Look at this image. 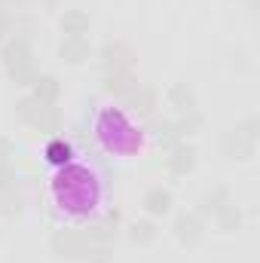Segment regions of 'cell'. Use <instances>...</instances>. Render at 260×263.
I'll list each match as a JSON object with an SVG mask.
<instances>
[{
    "instance_id": "obj_5",
    "label": "cell",
    "mask_w": 260,
    "mask_h": 263,
    "mask_svg": "<svg viewBox=\"0 0 260 263\" xmlns=\"http://www.w3.org/2000/svg\"><path fill=\"white\" fill-rule=\"evenodd\" d=\"M172 233H175V239H178L181 245L193 248V245H199V242L205 239V220H202L196 211H184V214L175 217Z\"/></svg>"
},
{
    "instance_id": "obj_9",
    "label": "cell",
    "mask_w": 260,
    "mask_h": 263,
    "mask_svg": "<svg viewBox=\"0 0 260 263\" xmlns=\"http://www.w3.org/2000/svg\"><path fill=\"white\" fill-rule=\"evenodd\" d=\"M92 43L86 40V37H65L62 43H59V59L67 62V65H83V62H89L92 59Z\"/></svg>"
},
{
    "instance_id": "obj_3",
    "label": "cell",
    "mask_w": 260,
    "mask_h": 263,
    "mask_svg": "<svg viewBox=\"0 0 260 263\" xmlns=\"http://www.w3.org/2000/svg\"><path fill=\"white\" fill-rule=\"evenodd\" d=\"M89 248L92 245L83 230H55L52 233V251L65 260H83Z\"/></svg>"
},
{
    "instance_id": "obj_4",
    "label": "cell",
    "mask_w": 260,
    "mask_h": 263,
    "mask_svg": "<svg viewBox=\"0 0 260 263\" xmlns=\"http://www.w3.org/2000/svg\"><path fill=\"white\" fill-rule=\"evenodd\" d=\"M98 59H101V65L104 70L110 73V70H132L135 65V49H132L129 43H123V40H110V43H104L101 49H98Z\"/></svg>"
},
{
    "instance_id": "obj_13",
    "label": "cell",
    "mask_w": 260,
    "mask_h": 263,
    "mask_svg": "<svg viewBox=\"0 0 260 263\" xmlns=\"http://www.w3.org/2000/svg\"><path fill=\"white\" fill-rule=\"evenodd\" d=\"M31 95H34L40 104H55L59 95H62V83H59V77H52V73H40V77L34 80V86H31Z\"/></svg>"
},
{
    "instance_id": "obj_1",
    "label": "cell",
    "mask_w": 260,
    "mask_h": 263,
    "mask_svg": "<svg viewBox=\"0 0 260 263\" xmlns=\"http://www.w3.org/2000/svg\"><path fill=\"white\" fill-rule=\"evenodd\" d=\"M0 62H3L6 73H9L18 86H34V80L40 77L37 67H34V52H31V46H28L25 37L6 40L3 49H0Z\"/></svg>"
},
{
    "instance_id": "obj_24",
    "label": "cell",
    "mask_w": 260,
    "mask_h": 263,
    "mask_svg": "<svg viewBox=\"0 0 260 263\" xmlns=\"http://www.w3.org/2000/svg\"><path fill=\"white\" fill-rule=\"evenodd\" d=\"M15 156V144L9 138H0V162H12Z\"/></svg>"
},
{
    "instance_id": "obj_16",
    "label": "cell",
    "mask_w": 260,
    "mask_h": 263,
    "mask_svg": "<svg viewBox=\"0 0 260 263\" xmlns=\"http://www.w3.org/2000/svg\"><path fill=\"white\" fill-rule=\"evenodd\" d=\"M126 236H129V242H132V245L144 248V245L156 242L159 230H156V223H153V220H132V223H129V230H126Z\"/></svg>"
},
{
    "instance_id": "obj_8",
    "label": "cell",
    "mask_w": 260,
    "mask_h": 263,
    "mask_svg": "<svg viewBox=\"0 0 260 263\" xmlns=\"http://www.w3.org/2000/svg\"><path fill=\"white\" fill-rule=\"evenodd\" d=\"M165 104H169L178 117L190 114V110H196V89L190 83H172L169 92H165Z\"/></svg>"
},
{
    "instance_id": "obj_11",
    "label": "cell",
    "mask_w": 260,
    "mask_h": 263,
    "mask_svg": "<svg viewBox=\"0 0 260 263\" xmlns=\"http://www.w3.org/2000/svg\"><path fill=\"white\" fill-rule=\"evenodd\" d=\"M138 86H141V83H138V77H135L132 70H110V73L104 77V92H110V95H117V98H129Z\"/></svg>"
},
{
    "instance_id": "obj_21",
    "label": "cell",
    "mask_w": 260,
    "mask_h": 263,
    "mask_svg": "<svg viewBox=\"0 0 260 263\" xmlns=\"http://www.w3.org/2000/svg\"><path fill=\"white\" fill-rule=\"evenodd\" d=\"M236 132L245 138V141H251V144H257L260 141V117L257 114H248L239 126H236Z\"/></svg>"
},
{
    "instance_id": "obj_25",
    "label": "cell",
    "mask_w": 260,
    "mask_h": 263,
    "mask_svg": "<svg viewBox=\"0 0 260 263\" xmlns=\"http://www.w3.org/2000/svg\"><path fill=\"white\" fill-rule=\"evenodd\" d=\"M6 3H12V6H15V9H18V6H28V3H31V0H6Z\"/></svg>"
},
{
    "instance_id": "obj_14",
    "label": "cell",
    "mask_w": 260,
    "mask_h": 263,
    "mask_svg": "<svg viewBox=\"0 0 260 263\" xmlns=\"http://www.w3.org/2000/svg\"><path fill=\"white\" fill-rule=\"evenodd\" d=\"M227 202H233V196H230V190H227V187H211L208 193H202L196 214H199V217H214Z\"/></svg>"
},
{
    "instance_id": "obj_12",
    "label": "cell",
    "mask_w": 260,
    "mask_h": 263,
    "mask_svg": "<svg viewBox=\"0 0 260 263\" xmlns=\"http://www.w3.org/2000/svg\"><path fill=\"white\" fill-rule=\"evenodd\" d=\"M59 28L65 31V37H83V34H89L92 18H89L86 9H65L62 18H59Z\"/></svg>"
},
{
    "instance_id": "obj_7",
    "label": "cell",
    "mask_w": 260,
    "mask_h": 263,
    "mask_svg": "<svg viewBox=\"0 0 260 263\" xmlns=\"http://www.w3.org/2000/svg\"><path fill=\"white\" fill-rule=\"evenodd\" d=\"M254 150H257V144L245 141L236 129L227 132V135L220 138V156H227L230 162H248V159L254 156Z\"/></svg>"
},
{
    "instance_id": "obj_18",
    "label": "cell",
    "mask_w": 260,
    "mask_h": 263,
    "mask_svg": "<svg viewBox=\"0 0 260 263\" xmlns=\"http://www.w3.org/2000/svg\"><path fill=\"white\" fill-rule=\"evenodd\" d=\"M153 138H156V144L165 147V150H172L178 141H184L181 132H178V126H175V120H156V123H153Z\"/></svg>"
},
{
    "instance_id": "obj_22",
    "label": "cell",
    "mask_w": 260,
    "mask_h": 263,
    "mask_svg": "<svg viewBox=\"0 0 260 263\" xmlns=\"http://www.w3.org/2000/svg\"><path fill=\"white\" fill-rule=\"evenodd\" d=\"M110 251H114L110 245H92L83 260L86 263H110Z\"/></svg>"
},
{
    "instance_id": "obj_19",
    "label": "cell",
    "mask_w": 260,
    "mask_h": 263,
    "mask_svg": "<svg viewBox=\"0 0 260 263\" xmlns=\"http://www.w3.org/2000/svg\"><path fill=\"white\" fill-rule=\"evenodd\" d=\"M70 156H73V150H70V144L62 141V138H52V141L46 144V162H49V165H67Z\"/></svg>"
},
{
    "instance_id": "obj_17",
    "label": "cell",
    "mask_w": 260,
    "mask_h": 263,
    "mask_svg": "<svg viewBox=\"0 0 260 263\" xmlns=\"http://www.w3.org/2000/svg\"><path fill=\"white\" fill-rule=\"evenodd\" d=\"M129 101H132V110H135L138 117H150V114L156 110V92L147 89V86H138L129 95Z\"/></svg>"
},
{
    "instance_id": "obj_10",
    "label": "cell",
    "mask_w": 260,
    "mask_h": 263,
    "mask_svg": "<svg viewBox=\"0 0 260 263\" xmlns=\"http://www.w3.org/2000/svg\"><path fill=\"white\" fill-rule=\"evenodd\" d=\"M141 205H144V211L150 214V217H165L169 211H172V205H175V196H172V190H165V187H150L144 199H141Z\"/></svg>"
},
{
    "instance_id": "obj_2",
    "label": "cell",
    "mask_w": 260,
    "mask_h": 263,
    "mask_svg": "<svg viewBox=\"0 0 260 263\" xmlns=\"http://www.w3.org/2000/svg\"><path fill=\"white\" fill-rule=\"evenodd\" d=\"M15 117H18L25 126H34V129H49V132L59 129V114H55V107H52V104H40L34 95L22 98V101L15 104Z\"/></svg>"
},
{
    "instance_id": "obj_6",
    "label": "cell",
    "mask_w": 260,
    "mask_h": 263,
    "mask_svg": "<svg viewBox=\"0 0 260 263\" xmlns=\"http://www.w3.org/2000/svg\"><path fill=\"white\" fill-rule=\"evenodd\" d=\"M196 147L190 141H178L172 150H169V159H165V165H169V172L175 175V178H184V175H190L196 168Z\"/></svg>"
},
{
    "instance_id": "obj_15",
    "label": "cell",
    "mask_w": 260,
    "mask_h": 263,
    "mask_svg": "<svg viewBox=\"0 0 260 263\" xmlns=\"http://www.w3.org/2000/svg\"><path fill=\"white\" fill-rule=\"evenodd\" d=\"M214 220H217V230H220V233H236V230H242L245 214H242V208H239L236 202H227V205L214 214Z\"/></svg>"
},
{
    "instance_id": "obj_23",
    "label": "cell",
    "mask_w": 260,
    "mask_h": 263,
    "mask_svg": "<svg viewBox=\"0 0 260 263\" xmlns=\"http://www.w3.org/2000/svg\"><path fill=\"white\" fill-rule=\"evenodd\" d=\"M12 187H15V168H12V162H0V193L12 190Z\"/></svg>"
},
{
    "instance_id": "obj_26",
    "label": "cell",
    "mask_w": 260,
    "mask_h": 263,
    "mask_svg": "<svg viewBox=\"0 0 260 263\" xmlns=\"http://www.w3.org/2000/svg\"><path fill=\"white\" fill-rule=\"evenodd\" d=\"M43 3H49V6H52V3H55V0H43Z\"/></svg>"
},
{
    "instance_id": "obj_20",
    "label": "cell",
    "mask_w": 260,
    "mask_h": 263,
    "mask_svg": "<svg viewBox=\"0 0 260 263\" xmlns=\"http://www.w3.org/2000/svg\"><path fill=\"white\" fill-rule=\"evenodd\" d=\"M175 126H178V132H181V138H190V135H199V132L205 129V117H202L199 110H190V114L178 117Z\"/></svg>"
}]
</instances>
